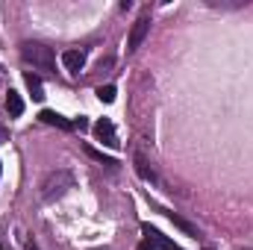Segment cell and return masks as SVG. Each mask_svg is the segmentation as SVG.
<instances>
[{"label": "cell", "mask_w": 253, "mask_h": 250, "mask_svg": "<svg viewBox=\"0 0 253 250\" xmlns=\"http://www.w3.org/2000/svg\"><path fill=\"white\" fill-rule=\"evenodd\" d=\"M141 233H144V239H150V242H153L159 250H177V245H174V242H168V239H165L156 227H150V224H141Z\"/></svg>", "instance_id": "8992f818"}, {"label": "cell", "mask_w": 253, "mask_h": 250, "mask_svg": "<svg viewBox=\"0 0 253 250\" xmlns=\"http://www.w3.org/2000/svg\"><path fill=\"white\" fill-rule=\"evenodd\" d=\"M6 112H9V118H21L24 115V97L18 91H12V88L6 94Z\"/></svg>", "instance_id": "9c48e42d"}, {"label": "cell", "mask_w": 253, "mask_h": 250, "mask_svg": "<svg viewBox=\"0 0 253 250\" xmlns=\"http://www.w3.org/2000/svg\"><path fill=\"white\" fill-rule=\"evenodd\" d=\"M62 65L71 71V74H80V71H83V65H85V50H77V47L65 50V53H62Z\"/></svg>", "instance_id": "5b68a950"}, {"label": "cell", "mask_w": 253, "mask_h": 250, "mask_svg": "<svg viewBox=\"0 0 253 250\" xmlns=\"http://www.w3.org/2000/svg\"><path fill=\"white\" fill-rule=\"evenodd\" d=\"M168 218H171V224H174V227H180L186 236H194V239H197V227H194V224H189L186 218H180L177 212H168Z\"/></svg>", "instance_id": "30bf717a"}, {"label": "cell", "mask_w": 253, "mask_h": 250, "mask_svg": "<svg viewBox=\"0 0 253 250\" xmlns=\"http://www.w3.org/2000/svg\"><path fill=\"white\" fill-rule=\"evenodd\" d=\"M0 141H9V132H6V126L0 124Z\"/></svg>", "instance_id": "2e32d148"}, {"label": "cell", "mask_w": 253, "mask_h": 250, "mask_svg": "<svg viewBox=\"0 0 253 250\" xmlns=\"http://www.w3.org/2000/svg\"><path fill=\"white\" fill-rule=\"evenodd\" d=\"M85 153H88L91 159H97V162H103V165H109V168H115V165H118L115 159H106V156H103L100 150H94V147H85Z\"/></svg>", "instance_id": "4fadbf2b"}, {"label": "cell", "mask_w": 253, "mask_h": 250, "mask_svg": "<svg viewBox=\"0 0 253 250\" xmlns=\"http://www.w3.org/2000/svg\"><path fill=\"white\" fill-rule=\"evenodd\" d=\"M135 171H138V177H141V180H150V183H156V174L147 168L144 156H135Z\"/></svg>", "instance_id": "8fae6325"}, {"label": "cell", "mask_w": 253, "mask_h": 250, "mask_svg": "<svg viewBox=\"0 0 253 250\" xmlns=\"http://www.w3.org/2000/svg\"><path fill=\"white\" fill-rule=\"evenodd\" d=\"M24 83H27V88H30L33 100H44V88H42V77H39V74L24 71Z\"/></svg>", "instance_id": "ba28073f"}, {"label": "cell", "mask_w": 253, "mask_h": 250, "mask_svg": "<svg viewBox=\"0 0 253 250\" xmlns=\"http://www.w3.org/2000/svg\"><path fill=\"white\" fill-rule=\"evenodd\" d=\"M135 250H159V248H156V245H153L150 239H144V242H141V245H138Z\"/></svg>", "instance_id": "5bb4252c"}, {"label": "cell", "mask_w": 253, "mask_h": 250, "mask_svg": "<svg viewBox=\"0 0 253 250\" xmlns=\"http://www.w3.org/2000/svg\"><path fill=\"white\" fill-rule=\"evenodd\" d=\"M21 59L27 65H33V71H44V74L56 71V53L47 44H39V42H24L21 44Z\"/></svg>", "instance_id": "6da1fadb"}, {"label": "cell", "mask_w": 253, "mask_h": 250, "mask_svg": "<svg viewBox=\"0 0 253 250\" xmlns=\"http://www.w3.org/2000/svg\"><path fill=\"white\" fill-rule=\"evenodd\" d=\"M71 186H74V177H71L68 171H56V174H50V177L42 183V200H56V197H62Z\"/></svg>", "instance_id": "7a4b0ae2"}, {"label": "cell", "mask_w": 253, "mask_h": 250, "mask_svg": "<svg viewBox=\"0 0 253 250\" xmlns=\"http://www.w3.org/2000/svg\"><path fill=\"white\" fill-rule=\"evenodd\" d=\"M44 124L50 126H59V129H74V121H68V118H62L59 112H53V109H42V115H39Z\"/></svg>", "instance_id": "52a82bcc"}, {"label": "cell", "mask_w": 253, "mask_h": 250, "mask_svg": "<svg viewBox=\"0 0 253 250\" xmlns=\"http://www.w3.org/2000/svg\"><path fill=\"white\" fill-rule=\"evenodd\" d=\"M115 94H118V91H115V85H100V88H97V97H100L103 103H112V100H115Z\"/></svg>", "instance_id": "7c38bea8"}, {"label": "cell", "mask_w": 253, "mask_h": 250, "mask_svg": "<svg viewBox=\"0 0 253 250\" xmlns=\"http://www.w3.org/2000/svg\"><path fill=\"white\" fill-rule=\"evenodd\" d=\"M94 135H97V141L100 144H106V147H118L121 141H118V135H115V126H112V121L109 118H100L97 124H94Z\"/></svg>", "instance_id": "277c9868"}, {"label": "cell", "mask_w": 253, "mask_h": 250, "mask_svg": "<svg viewBox=\"0 0 253 250\" xmlns=\"http://www.w3.org/2000/svg\"><path fill=\"white\" fill-rule=\"evenodd\" d=\"M177 250H180V248H177Z\"/></svg>", "instance_id": "e0dca14e"}, {"label": "cell", "mask_w": 253, "mask_h": 250, "mask_svg": "<svg viewBox=\"0 0 253 250\" xmlns=\"http://www.w3.org/2000/svg\"><path fill=\"white\" fill-rule=\"evenodd\" d=\"M147 30H150V18H147V15H141V18L132 24V30H129L126 50H138V47H141V42H144V36H147Z\"/></svg>", "instance_id": "3957f363"}, {"label": "cell", "mask_w": 253, "mask_h": 250, "mask_svg": "<svg viewBox=\"0 0 253 250\" xmlns=\"http://www.w3.org/2000/svg\"><path fill=\"white\" fill-rule=\"evenodd\" d=\"M74 126H80V129H88V121H85V118H77V121H74Z\"/></svg>", "instance_id": "9a60e30c"}]
</instances>
